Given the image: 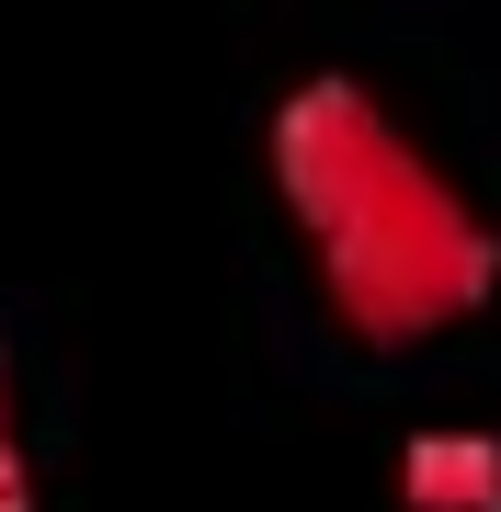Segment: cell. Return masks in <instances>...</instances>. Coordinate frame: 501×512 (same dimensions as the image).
<instances>
[{"instance_id": "obj_1", "label": "cell", "mask_w": 501, "mask_h": 512, "mask_svg": "<svg viewBox=\"0 0 501 512\" xmlns=\"http://www.w3.org/2000/svg\"><path fill=\"white\" fill-rule=\"evenodd\" d=\"M274 194L297 217L319 296L353 342L399 353L433 330L479 319L501 285V228L445 183V160H422L388 103L353 92V80H297L274 103Z\"/></svg>"}, {"instance_id": "obj_2", "label": "cell", "mask_w": 501, "mask_h": 512, "mask_svg": "<svg viewBox=\"0 0 501 512\" xmlns=\"http://www.w3.org/2000/svg\"><path fill=\"white\" fill-rule=\"evenodd\" d=\"M0 512H46L35 467H23V421H12V353H0Z\"/></svg>"}]
</instances>
